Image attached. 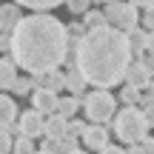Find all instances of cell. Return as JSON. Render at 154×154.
I'll return each mask as SVG.
<instances>
[{"label":"cell","instance_id":"6da1fadb","mask_svg":"<svg viewBox=\"0 0 154 154\" xmlns=\"http://www.w3.org/2000/svg\"><path fill=\"white\" fill-rule=\"evenodd\" d=\"M11 63L29 74L57 72L69 57V29L54 14H29L11 32Z\"/></svg>","mask_w":154,"mask_h":154},{"label":"cell","instance_id":"7a4b0ae2","mask_svg":"<svg viewBox=\"0 0 154 154\" xmlns=\"http://www.w3.org/2000/svg\"><path fill=\"white\" fill-rule=\"evenodd\" d=\"M74 66L100 91H109L117 83L126 80V72L131 66V49H128L126 32L114 26L91 29L74 46Z\"/></svg>","mask_w":154,"mask_h":154},{"label":"cell","instance_id":"3957f363","mask_svg":"<svg viewBox=\"0 0 154 154\" xmlns=\"http://www.w3.org/2000/svg\"><path fill=\"white\" fill-rule=\"evenodd\" d=\"M149 120H146L143 109H134V106H128V109L117 111L114 114V134L123 140V143L128 146H140L146 137H149Z\"/></svg>","mask_w":154,"mask_h":154},{"label":"cell","instance_id":"277c9868","mask_svg":"<svg viewBox=\"0 0 154 154\" xmlns=\"http://www.w3.org/2000/svg\"><path fill=\"white\" fill-rule=\"evenodd\" d=\"M83 109H86V117L91 123H109L111 117H114V111H117V100L111 97L109 91H91V94H86V100H83Z\"/></svg>","mask_w":154,"mask_h":154},{"label":"cell","instance_id":"5b68a950","mask_svg":"<svg viewBox=\"0 0 154 154\" xmlns=\"http://www.w3.org/2000/svg\"><path fill=\"white\" fill-rule=\"evenodd\" d=\"M103 14H106V20H109V26H114V29H120V32H134L137 29V3H106L103 6Z\"/></svg>","mask_w":154,"mask_h":154},{"label":"cell","instance_id":"8992f818","mask_svg":"<svg viewBox=\"0 0 154 154\" xmlns=\"http://www.w3.org/2000/svg\"><path fill=\"white\" fill-rule=\"evenodd\" d=\"M17 134H20V137H29V140L46 134V117L40 114V111H34V109L23 111V114L17 117Z\"/></svg>","mask_w":154,"mask_h":154},{"label":"cell","instance_id":"52a82bcc","mask_svg":"<svg viewBox=\"0 0 154 154\" xmlns=\"http://www.w3.org/2000/svg\"><path fill=\"white\" fill-rule=\"evenodd\" d=\"M83 146H86V151H103V149H109V128L106 126H97V123H94V126H86L83 128Z\"/></svg>","mask_w":154,"mask_h":154},{"label":"cell","instance_id":"ba28073f","mask_svg":"<svg viewBox=\"0 0 154 154\" xmlns=\"http://www.w3.org/2000/svg\"><path fill=\"white\" fill-rule=\"evenodd\" d=\"M57 103H60V97L54 91H46V88H34L32 91V109L40 111L43 117L57 114Z\"/></svg>","mask_w":154,"mask_h":154},{"label":"cell","instance_id":"9c48e42d","mask_svg":"<svg viewBox=\"0 0 154 154\" xmlns=\"http://www.w3.org/2000/svg\"><path fill=\"white\" fill-rule=\"evenodd\" d=\"M23 14H20V3H6L0 6V32L3 34H11L17 26H20Z\"/></svg>","mask_w":154,"mask_h":154},{"label":"cell","instance_id":"30bf717a","mask_svg":"<svg viewBox=\"0 0 154 154\" xmlns=\"http://www.w3.org/2000/svg\"><path fill=\"white\" fill-rule=\"evenodd\" d=\"M14 120H17V103L0 94V131H17V126H11Z\"/></svg>","mask_w":154,"mask_h":154},{"label":"cell","instance_id":"8fae6325","mask_svg":"<svg viewBox=\"0 0 154 154\" xmlns=\"http://www.w3.org/2000/svg\"><path fill=\"white\" fill-rule=\"evenodd\" d=\"M126 80H128V86L131 88H137V91H143V88H149V83L154 80V77L149 74V69L143 66V63H131L128 66V72H126Z\"/></svg>","mask_w":154,"mask_h":154},{"label":"cell","instance_id":"7c38bea8","mask_svg":"<svg viewBox=\"0 0 154 154\" xmlns=\"http://www.w3.org/2000/svg\"><path fill=\"white\" fill-rule=\"evenodd\" d=\"M34 86L37 88H46V91H60V88H66V74L60 72H46V74H34Z\"/></svg>","mask_w":154,"mask_h":154},{"label":"cell","instance_id":"4fadbf2b","mask_svg":"<svg viewBox=\"0 0 154 154\" xmlns=\"http://www.w3.org/2000/svg\"><path fill=\"white\" fill-rule=\"evenodd\" d=\"M46 137H49V140L69 137V120H66V117H60V114L46 117Z\"/></svg>","mask_w":154,"mask_h":154},{"label":"cell","instance_id":"5bb4252c","mask_svg":"<svg viewBox=\"0 0 154 154\" xmlns=\"http://www.w3.org/2000/svg\"><path fill=\"white\" fill-rule=\"evenodd\" d=\"M126 37H128L131 57H143V54H146V37H149V32H143V29H134V32H128Z\"/></svg>","mask_w":154,"mask_h":154},{"label":"cell","instance_id":"9a60e30c","mask_svg":"<svg viewBox=\"0 0 154 154\" xmlns=\"http://www.w3.org/2000/svg\"><path fill=\"white\" fill-rule=\"evenodd\" d=\"M14 83H17V66L0 57V88H11Z\"/></svg>","mask_w":154,"mask_h":154},{"label":"cell","instance_id":"2e32d148","mask_svg":"<svg viewBox=\"0 0 154 154\" xmlns=\"http://www.w3.org/2000/svg\"><path fill=\"white\" fill-rule=\"evenodd\" d=\"M80 106H83V103H80L77 97H63L60 103H57V114H60V117H66V120H72L77 111H80Z\"/></svg>","mask_w":154,"mask_h":154},{"label":"cell","instance_id":"e0dca14e","mask_svg":"<svg viewBox=\"0 0 154 154\" xmlns=\"http://www.w3.org/2000/svg\"><path fill=\"white\" fill-rule=\"evenodd\" d=\"M66 88H69V91H74V94L86 91V77H83L80 72H77V66H74L72 72L66 74Z\"/></svg>","mask_w":154,"mask_h":154},{"label":"cell","instance_id":"ac0fdd59","mask_svg":"<svg viewBox=\"0 0 154 154\" xmlns=\"http://www.w3.org/2000/svg\"><path fill=\"white\" fill-rule=\"evenodd\" d=\"M20 6H26V9H34L37 14H46V11H51V9H57V0H23Z\"/></svg>","mask_w":154,"mask_h":154},{"label":"cell","instance_id":"d6986e66","mask_svg":"<svg viewBox=\"0 0 154 154\" xmlns=\"http://www.w3.org/2000/svg\"><path fill=\"white\" fill-rule=\"evenodd\" d=\"M66 9L72 11V14H88V11H91V3H88V0H69Z\"/></svg>","mask_w":154,"mask_h":154},{"label":"cell","instance_id":"ffe728a7","mask_svg":"<svg viewBox=\"0 0 154 154\" xmlns=\"http://www.w3.org/2000/svg\"><path fill=\"white\" fill-rule=\"evenodd\" d=\"M14 154H34V146H32V140L29 137H20L17 134V140H14V149H11Z\"/></svg>","mask_w":154,"mask_h":154},{"label":"cell","instance_id":"44dd1931","mask_svg":"<svg viewBox=\"0 0 154 154\" xmlns=\"http://www.w3.org/2000/svg\"><path fill=\"white\" fill-rule=\"evenodd\" d=\"M120 97H123V103H143L140 91H137V88H131V86H126V88H123V94H120Z\"/></svg>","mask_w":154,"mask_h":154},{"label":"cell","instance_id":"7402d4cb","mask_svg":"<svg viewBox=\"0 0 154 154\" xmlns=\"http://www.w3.org/2000/svg\"><path fill=\"white\" fill-rule=\"evenodd\" d=\"M32 86H34L32 80H26V77H17V83L11 86V91H14V94H29V91H32Z\"/></svg>","mask_w":154,"mask_h":154},{"label":"cell","instance_id":"603a6c76","mask_svg":"<svg viewBox=\"0 0 154 154\" xmlns=\"http://www.w3.org/2000/svg\"><path fill=\"white\" fill-rule=\"evenodd\" d=\"M14 149V140H11L9 131H0V154H11Z\"/></svg>","mask_w":154,"mask_h":154},{"label":"cell","instance_id":"cb8c5ba5","mask_svg":"<svg viewBox=\"0 0 154 154\" xmlns=\"http://www.w3.org/2000/svg\"><path fill=\"white\" fill-rule=\"evenodd\" d=\"M83 128H86V123H80V120H69V134H83Z\"/></svg>","mask_w":154,"mask_h":154},{"label":"cell","instance_id":"d4e9b609","mask_svg":"<svg viewBox=\"0 0 154 154\" xmlns=\"http://www.w3.org/2000/svg\"><path fill=\"white\" fill-rule=\"evenodd\" d=\"M140 63H143V66H146V69H149V74L154 77V54H149V51H146V54H143V57H140Z\"/></svg>","mask_w":154,"mask_h":154},{"label":"cell","instance_id":"484cf974","mask_svg":"<svg viewBox=\"0 0 154 154\" xmlns=\"http://www.w3.org/2000/svg\"><path fill=\"white\" fill-rule=\"evenodd\" d=\"M143 114H146V120H149V126H154V103H146Z\"/></svg>","mask_w":154,"mask_h":154},{"label":"cell","instance_id":"4316f807","mask_svg":"<svg viewBox=\"0 0 154 154\" xmlns=\"http://www.w3.org/2000/svg\"><path fill=\"white\" fill-rule=\"evenodd\" d=\"M143 103H154V80L149 83V88H146V97H143Z\"/></svg>","mask_w":154,"mask_h":154},{"label":"cell","instance_id":"83f0119b","mask_svg":"<svg viewBox=\"0 0 154 154\" xmlns=\"http://www.w3.org/2000/svg\"><path fill=\"white\" fill-rule=\"evenodd\" d=\"M146 51L154 54V32H149V37H146Z\"/></svg>","mask_w":154,"mask_h":154},{"label":"cell","instance_id":"f1b7e54d","mask_svg":"<svg viewBox=\"0 0 154 154\" xmlns=\"http://www.w3.org/2000/svg\"><path fill=\"white\" fill-rule=\"evenodd\" d=\"M100 154H126V151H123V149H117V146H109V149H103Z\"/></svg>","mask_w":154,"mask_h":154},{"label":"cell","instance_id":"f546056e","mask_svg":"<svg viewBox=\"0 0 154 154\" xmlns=\"http://www.w3.org/2000/svg\"><path fill=\"white\" fill-rule=\"evenodd\" d=\"M146 26L154 32V11H149V14H146Z\"/></svg>","mask_w":154,"mask_h":154},{"label":"cell","instance_id":"4dcf8cb0","mask_svg":"<svg viewBox=\"0 0 154 154\" xmlns=\"http://www.w3.org/2000/svg\"><path fill=\"white\" fill-rule=\"evenodd\" d=\"M126 154H146V151H143V146H131V149H128Z\"/></svg>","mask_w":154,"mask_h":154},{"label":"cell","instance_id":"1f68e13d","mask_svg":"<svg viewBox=\"0 0 154 154\" xmlns=\"http://www.w3.org/2000/svg\"><path fill=\"white\" fill-rule=\"evenodd\" d=\"M72 154H88V151H83V149H77V151H72Z\"/></svg>","mask_w":154,"mask_h":154},{"label":"cell","instance_id":"d6a6232c","mask_svg":"<svg viewBox=\"0 0 154 154\" xmlns=\"http://www.w3.org/2000/svg\"><path fill=\"white\" fill-rule=\"evenodd\" d=\"M34 154H51V151H34Z\"/></svg>","mask_w":154,"mask_h":154},{"label":"cell","instance_id":"836d02e7","mask_svg":"<svg viewBox=\"0 0 154 154\" xmlns=\"http://www.w3.org/2000/svg\"><path fill=\"white\" fill-rule=\"evenodd\" d=\"M151 11H154V0H151Z\"/></svg>","mask_w":154,"mask_h":154},{"label":"cell","instance_id":"e575fe53","mask_svg":"<svg viewBox=\"0 0 154 154\" xmlns=\"http://www.w3.org/2000/svg\"><path fill=\"white\" fill-rule=\"evenodd\" d=\"M0 34H3V32H0Z\"/></svg>","mask_w":154,"mask_h":154}]
</instances>
